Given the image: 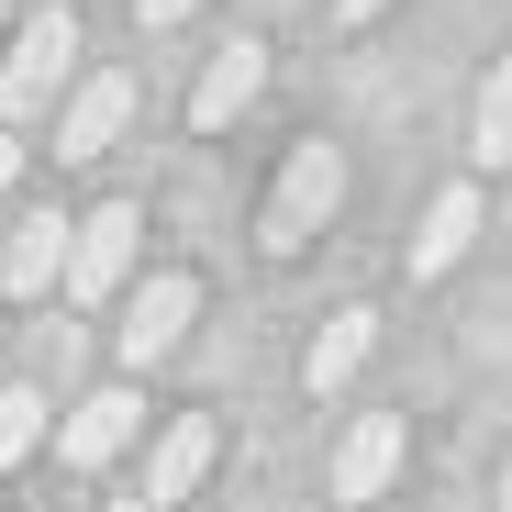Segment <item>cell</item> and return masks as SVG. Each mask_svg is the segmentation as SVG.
<instances>
[{
    "instance_id": "cell-8",
    "label": "cell",
    "mask_w": 512,
    "mask_h": 512,
    "mask_svg": "<svg viewBox=\"0 0 512 512\" xmlns=\"http://www.w3.org/2000/svg\"><path fill=\"white\" fill-rule=\"evenodd\" d=\"M256 90H268V45H256V34H234V45L201 67V90H190V123H201V134H223V123L256 101Z\"/></svg>"
},
{
    "instance_id": "cell-18",
    "label": "cell",
    "mask_w": 512,
    "mask_h": 512,
    "mask_svg": "<svg viewBox=\"0 0 512 512\" xmlns=\"http://www.w3.org/2000/svg\"><path fill=\"white\" fill-rule=\"evenodd\" d=\"M112 512H156V501H145V490H134V501H112Z\"/></svg>"
},
{
    "instance_id": "cell-14",
    "label": "cell",
    "mask_w": 512,
    "mask_h": 512,
    "mask_svg": "<svg viewBox=\"0 0 512 512\" xmlns=\"http://www.w3.org/2000/svg\"><path fill=\"white\" fill-rule=\"evenodd\" d=\"M45 446V390H0V479Z\"/></svg>"
},
{
    "instance_id": "cell-7",
    "label": "cell",
    "mask_w": 512,
    "mask_h": 512,
    "mask_svg": "<svg viewBox=\"0 0 512 512\" xmlns=\"http://www.w3.org/2000/svg\"><path fill=\"white\" fill-rule=\"evenodd\" d=\"M134 435H145V401H134V390H90V401L67 412L56 457H67V468H112V457H123Z\"/></svg>"
},
{
    "instance_id": "cell-4",
    "label": "cell",
    "mask_w": 512,
    "mask_h": 512,
    "mask_svg": "<svg viewBox=\"0 0 512 512\" xmlns=\"http://www.w3.org/2000/svg\"><path fill=\"white\" fill-rule=\"evenodd\" d=\"M134 245H145V212L134 201H101L90 223H78V245H67V301H112L134 279Z\"/></svg>"
},
{
    "instance_id": "cell-9",
    "label": "cell",
    "mask_w": 512,
    "mask_h": 512,
    "mask_svg": "<svg viewBox=\"0 0 512 512\" xmlns=\"http://www.w3.org/2000/svg\"><path fill=\"white\" fill-rule=\"evenodd\" d=\"M401 457H412V435H401V423H390V412H368V423H357V435H346V446H334V501H379V490L401 479Z\"/></svg>"
},
{
    "instance_id": "cell-3",
    "label": "cell",
    "mask_w": 512,
    "mask_h": 512,
    "mask_svg": "<svg viewBox=\"0 0 512 512\" xmlns=\"http://www.w3.org/2000/svg\"><path fill=\"white\" fill-rule=\"evenodd\" d=\"M190 312H201V279H179V268H156L134 301H123V323H112V346H123V368L145 379V368H167L190 346Z\"/></svg>"
},
{
    "instance_id": "cell-5",
    "label": "cell",
    "mask_w": 512,
    "mask_h": 512,
    "mask_svg": "<svg viewBox=\"0 0 512 512\" xmlns=\"http://www.w3.org/2000/svg\"><path fill=\"white\" fill-rule=\"evenodd\" d=\"M123 123H134V78H123V67L78 78V90H67V112H56V167L112 156V145H123Z\"/></svg>"
},
{
    "instance_id": "cell-6",
    "label": "cell",
    "mask_w": 512,
    "mask_h": 512,
    "mask_svg": "<svg viewBox=\"0 0 512 512\" xmlns=\"http://www.w3.org/2000/svg\"><path fill=\"white\" fill-rule=\"evenodd\" d=\"M67 245H78V223H67V212H23V223H12V245H0V290H12V301L67 290Z\"/></svg>"
},
{
    "instance_id": "cell-19",
    "label": "cell",
    "mask_w": 512,
    "mask_h": 512,
    "mask_svg": "<svg viewBox=\"0 0 512 512\" xmlns=\"http://www.w3.org/2000/svg\"><path fill=\"white\" fill-rule=\"evenodd\" d=\"M0 45H12V0H0Z\"/></svg>"
},
{
    "instance_id": "cell-2",
    "label": "cell",
    "mask_w": 512,
    "mask_h": 512,
    "mask_svg": "<svg viewBox=\"0 0 512 512\" xmlns=\"http://www.w3.org/2000/svg\"><path fill=\"white\" fill-rule=\"evenodd\" d=\"M334 201H346V145H290V167H279V190H268V223H256V245L268 256H301L323 223H334Z\"/></svg>"
},
{
    "instance_id": "cell-15",
    "label": "cell",
    "mask_w": 512,
    "mask_h": 512,
    "mask_svg": "<svg viewBox=\"0 0 512 512\" xmlns=\"http://www.w3.org/2000/svg\"><path fill=\"white\" fill-rule=\"evenodd\" d=\"M201 0H145V34H167V23H190Z\"/></svg>"
},
{
    "instance_id": "cell-1",
    "label": "cell",
    "mask_w": 512,
    "mask_h": 512,
    "mask_svg": "<svg viewBox=\"0 0 512 512\" xmlns=\"http://www.w3.org/2000/svg\"><path fill=\"white\" fill-rule=\"evenodd\" d=\"M67 67H78V12H67V0H45V12H23V23H12V45H0V123L56 112Z\"/></svg>"
},
{
    "instance_id": "cell-11",
    "label": "cell",
    "mask_w": 512,
    "mask_h": 512,
    "mask_svg": "<svg viewBox=\"0 0 512 512\" xmlns=\"http://www.w3.org/2000/svg\"><path fill=\"white\" fill-rule=\"evenodd\" d=\"M368 346H379V312H334V323L312 334V357H301V390H312V401L346 390V379L368 368Z\"/></svg>"
},
{
    "instance_id": "cell-13",
    "label": "cell",
    "mask_w": 512,
    "mask_h": 512,
    "mask_svg": "<svg viewBox=\"0 0 512 512\" xmlns=\"http://www.w3.org/2000/svg\"><path fill=\"white\" fill-rule=\"evenodd\" d=\"M468 145H479V167H512V56L479 78V112H468Z\"/></svg>"
},
{
    "instance_id": "cell-20",
    "label": "cell",
    "mask_w": 512,
    "mask_h": 512,
    "mask_svg": "<svg viewBox=\"0 0 512 512\" xmlns=\"http://www.w3.org/2000/svg\"><path fill=\"white\" fill-rule=\"evenodd\" d=\"M501 512H512V468H501Z\"/></svg>"
},
{
    "instance_id": "cell-16",
    "label": "cell",
    "mask_w": 512,
    "mask_h": 512,
    "mask_svg": "<svg viewBox=\"0 0 512 512\" xmlns=\"http://www.w3.org/2000/svg\"><path fill=\"white\" fill-rule=\"evenodd\" d=\"M12 179H23V145H12V134H0V190H12Z\"/></svg>"
},
{
    "instance_id": "cell-10",
    "label": "cell",
    "mask_w": 512,
    "mask_h": 512,
    "mask_svg": "<svg viewBox=\"0 0 512 512\" xmlns=\"http://www.w3.org/2000/svg\"><path fill=\"white\" fill-rule=\"evenodd\" d=\"M212 446H223L212 423H201V412H179V423L156 435V457H145V501H156V512H167V501H190V490L212 479Z\"/></svg>"
},
{
    "instance_id": "cell-12",
    "label": "cell",
    "mask_w": 512,
    "mask_h": 512,
    "mask_svg": "<svg viewBox=\"0 0 512 512\" xmlns=\"http://www.w3.org/2000/svg\"><path fill=\"white\" fill-rule=\"evenodd\" d=\"M468 245H479V190H435V212L412 234V279H446Z\"/></svg>"
},
{
    "instance_id": "cell-17",
    "label": "cell",
    "mask_w": 512,
    "mask_h": 512,
    "mask_svg": "<svg viewBox=\"0 0 512 512\" xmlns=\"http://www.w3.org/2000/svg\"><path fill=\"white\" fill-rule=\"evenodd\" d=\"M334 12H346V23H379V12H390V0H334Z\"/></svg>"
}]
</instances>
